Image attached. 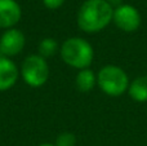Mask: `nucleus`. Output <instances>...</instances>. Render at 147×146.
Segmentation results:
<instances>
[{"label":"nucleus","instance_id":"nucleus-12","mask_svg":"<svg viewBox=\"0 0 147 146\" xmlns=\"http://www.w3.org/2000/svg\"><path fill=\"white\" fill-rule=\"evenodd\" d=\"M56 146H76V136L72 132H62L56 137Z\"/></svg>","mask_w":147,"mask_h":146},{"label":"nucleus","instance_id":"nucleus-5","mask_svg":"<svg viewBox=\"0 0 147 146\" xmlns=\"http://www.w3.org/2000/svg\"><path fill=\"white\" fill-rule=\"evenodd\" d=\"M112 22L119 30L124 32H134L142 23L140 10L130 4H121L114 9Z\"/></svg>","mask_w":147,"mask_h":146},{"label":"nucleus","instance_id":"nucleus-14","mask_svg":"<svg viewBox=\"0 0 147 146\" xmlns=\"http://www.w3.org/2000/svg\"><path fill=\"white\" fill-rule=\"evenodd\" d=\"M106 1L109 3V4L111 5L114 9H115V8H117V7H120V5L123 4V0H106Z\"/></svg>","mask_w":147,"mask_h":146},{"label":"nucleus","instance_id":"nucleus-10","mask_svg":"<svg viewBox=\"0 0 147 146\" xmlns=\"http://www.w3.org/2000/svg\"><path fill=\"white\" fill-rule=\"evenodd\" d=\"M75 85L83 93L90 92L97 85V75L90 69L79 70V72L75 76Z\"/></svg>","mask_w":147,"mask_h":146},{"label":"nucleus","instance_id":"nucleus-9","mask_svg":"<svg viewBox=\"0 0 147 146\" xmlns=\"http://www.w3.org/2000/svg\"><path fill=\"white\" fill-rule=\"evenodd\" d=\"M128 95L136 102H147V75H141L130 82Z\"/></svg>","mask_w":147,"mask_h":146},{"label":"nucleus","instance_id":"nucleus-13","mask_svg":"<svg viewBox=\"0 0 147 146\" xmlns=\"http://www.w3.org/2000/svg\"><path fill=\"white\" fill-rule=\"evenodd\" d=\"M44 4V7L47 9H51V10H56L58 8H61L63 5L65 0H41Z\"/></svg>","mask_w":147,"mask_h":146},{"label":"nucleus","instance_id":"nucleus-8","mask_svg":"<svg viewBox=\"0 0 147 146\" xmlns=\"http://www.w3.org/2000/svg\"><path fill=\"white\" fill-rule=\"evenodd\" d=\"M20 78V69L12 58H0V92L10 89L16 85Z\"/></svg>","mask_w":147,"mask_h":146},{"label":"nucleus","instance_id":"nucleus-15","mask_svg":"<svg viewBox=\"0 0 147 146\" xmlns=\"http://www.w3.org/2000/svg\"><path fill=\"white\" fill-rule=\"evenodd\" d=\"M38 146H56V145H54V144H49V142H44V144H40Z\"/></svg>","mask_w":147,"mask_h":146},{"label":"nucleus","instance_id":"nucleus-3","mask_svg":"<svg viewBox=\"0 0 147 146\" xmlns=\"http://www.w3.org/2000/svg\"><path fill=\"white\" fill-rule=\"evenodd\" d=\"M97 85L105 95L120 97L128 92L130 80L125 70L116 65H106L97 74Z\"/></svg>","mask_w":147,"mask_h":146},{"label":"nucleus","instance_id":"nucleus-4","mask_svg":"<svg viewBox=\"0 0 147 146\" xmlns=\"http://www.w3.org/2000/svg\"><path fill=\"white\" fill-rule=\"evenodd\" d=\"M20 75L28 87L40 88L48 82L51 70L44 57L40 54H30L23 59L20 69Z\"/></svg>","mask_w":147,"mask_h":146},{"label":"nucleus","instance_id":"nucleus-6","mask_svg":"<svg viewBox=\"0 0 147 146\" xmlns=\"http://www.w3.org/2000/svg\"><path fill=\"white\" fill-rule=\"evenodd\" d=\"M26 44V36L21 30L13 27L8 28L0 36V49L8 58L20 54Z\"/></svg>","mask_w":147,"mask_h":146},{"label":"nucleus","instance_id":"nucleus-11","mask_svg":"<svg viewBox=\"0 0 147 146\" xmlns=\"http://www.w3.org/2000/svg\"><path fill=\"white\" fill-rule=\"evenodd\" d=\"M59 52V44L54 38H44L40 40L38 45V54H40L44 58L52 57Z\"/></svg>","mask_w":147,"mask_h":146},{"label":"nucleus","instance_id":"nucleus-7","mask_svg":"<svg viewBox=\"0 0 147 146\" xmlns=\"http://www.w3.org/2000/svg\"><path fill=\"white\" fill-rule=\"evenodd\" d=\"M22 17L21 5L16 0H0V28H13Z\"/></svg>","mask_w":147,"mask_h":146},{"label":"nucleus","instance_id":"nucleus-16","mask_svg":"<svg viewBox=\"0 0 147 146\" xmlns=\"http://www.w3.org/2000/svg\"><path fill=\"white\" fill-rule=\"evenodd\" d=\"M3 57H5L4 54H3V52H1V49H0V58H3Z\"/></svg>","mask_w":147,"mask_h":146},{"label":"nucleus","instance_id":"nucleus-2","mask_svg":"<svg viewBox=\"0 0 147 146\" xmlns=\"http://www.w3.org/2000/svg\"><path fill=\"white\" fill-rule=\"evenodd\" d=\"M61 58L67 66L76 70L89 69L94 58V49L88 40L80 36L69 38L59 47Z\"/></svg>","mask_w":147,"mask_h":146},{"label":"nucleus","instance_id":"nucleus-1","mask_svg":"<svg viewBox=\"0 0 147 146\" xmlns=\"http://www.w3.org/2000/svg\"><path fill=\"white\" fill-rule=\"evenodd\" d=\"M112 16L114 8L106 0H85L78 10L76 22L81 31L96 34L112 22Z\"/></svg>","mask_w":147,"mask_h":146}]
</instances>
